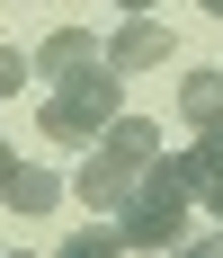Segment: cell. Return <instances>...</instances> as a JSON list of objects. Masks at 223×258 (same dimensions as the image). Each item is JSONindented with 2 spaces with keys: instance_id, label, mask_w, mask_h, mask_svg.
<instances>
[{
  "instance_id": "cell-1",
  "label": "cell",
  "mask_w": 223,
  "mask_h": 258,
  "mask_svg": "<svg viewBox=\"0 0 223 258\" xmlns=\"http://www.w3.org/2000/svg\"><path fill=\"white\" fill-rule=\"evenodd\" d=\"M188 205H197V187H188V160H179V152H161V160L143 169V187H134V205L116 214L125 249H143V258L179 249V240H188Z\"/></svg>"
},
{
  "instance_id": "cell-2",
  "label": "cell",
  "mask_w": 223,
  "mask_h": 258,
  "mask_svg": "<svg viewBox=\"0 0 223 258\" xmlns=\"http://www.w3.org/2000/svg\"><path fill=\"white\" fill-rule=\"evenodd\" d=\"M116 62H90V72H72V80H54V98L36 107V125L54 134V143H107V125H116L125 107H116Z\"/></svg>"
},
{
  "instance_id": "cell-3",
  "label": "cell",
  "mask_w": 223,
  "mask_h": 258,
  "mask_svg": "<svg viewBox=\"0 0 223 258\" xmlns=\"http://www.w3.org/2000/svg\"><path fill=\"white\" fill-rule=\"evenodd\" d=\"M134 187H143V160H116V152H99V143H90V169H80V205L99 214V223H116L125 205H134Z\"/></svg>"
},
{
  "instance_id": "cell-4",
  "label": "cell",
  "mask_w": 223,
  "mask_h": 258,
  "mask_svg": "<svg viewBox=\"0 0 223 258\" xmlns=\"http://www.w3.org/2000/svg\"><path fill=\"white\" fill-rule=\"evenodd\" d=\"M170 45L179 36L161 18H125L116 36H107V62H116V72H152V62H170Z\"/></svg>"
},
{
  "instance_id": "cell-5",
  "label": "cell",
  "mask_w": 223,
  "mask_h": 258,
  "mask_svg": "<svg viewBox=\"0 0 223 258\" xmlns=\"http://www.w3.org/2000/svg\"><path fill=\"white\" fill-rule=\"evenodd\" d=\"M90 62H107V45H90L80 27H54L45 45H36V72L45 80H72V72H90Z\"/></svg>"
},
{
  "instance_id": "cell-6",
  "label": "cell",
  "mask_w": 223,
  "mask_h": 258,
  "mask_svg": "<svg viewBox=\"0 0 223 258\" xmlns=\"http://www.w3.org/2000/svg\"><path fill=\"white\" fill-rule=\"evenodd\" d=\"M179 116H188L197 134H205V125H223V72H214V62L179 80Z\"/></svg>"
},
{
  "instance_id": "cell-7",
  "label": "cell",
  "mask_w": 223,
  "mask_h": 258,
  "mask_svg": "<svg viewBox=\"0 0 223 258\" xmlns=\"http://www.w3.org/2000/svg\"><path fill=\"white\" fill-rule=\"evenodd\" d=\"M54 196H63V178H54V169H27V160H18V178L0 187L9 214H54Z\"/></svg>"
},
{
  "instance_id": "cell-8",
  "label": "cell",
  "mask_w": 223,
  "mask_h": 258,
  "mask_svg": "<svg viewBox=\"0 0 223 258\" xmlns=\"http://www.w3.org/2000/svg\"><path fill=\"white\" fill-rule=\"evenodd\" d=\"M99 152H116V160H143V169H152V160H161V125H143V116H116Z\"/></svg>"
},
{
  "instance_id": "cell-9",
  "label": "cell",
  "mask_w": 223,
  "mask_h": 258,
  "mask_svg": "<svg viewBox=\"0 0 223 258\" xmlns=\"http://www.w3.org/2000/svg\"><path fill=\"white\" fill-rule=\"evenodd\" d=\"M179 160H188V187H197V178H223V125H205Z\"/></svg>"
},
{
  "instance_id": "cell-10",
  "label": "cell",
  "mask_w": 223,
  "mask_h": 258,
  "mask_svg": "<svg viewBox=\"0 0 223 258\" xmlns=\"http://www.w3.org/2000/svg\"><path fill=\"white\" fill-rule=\"evenodd\" d=\"M125 249V232H116V223H90V232H72V240H63V258H116Z\"/></svg>"
},
{
  "instance_id": "cell-11",
  "label": "cell",
  "mask_w": 223,
  "mask_h": 258,
  "mask_svg": "<svg viewBox=\"0 0 223 258\" xmlns=\"http://www.w3.org/2000/svg\"><path fill=\"white\" fill-rule=\"evenodd\" d=\"M27 80H36V53H18V45H0V98H18Z\"/></svg>"
},
{
  "instance_id": "cell-12",
  "label": "cell",
  "mask_w": 223,
  "mask_h": 258,
  "mask_svg": "<svg viewBox=\"0 0 223 258\" xmlns=\"http://www.w3.org/2000/svg\"><path fill=\"white\" fill-rule=\"evenodd\" d=\"M170 258H223V232H188V240H179Z\"/></svg>"
},
{
  "instance_id": "cell-13",
  "label": "cell",
  "mask_w": 223,
  "mask_h": 258,
  "mask_svg": "<svg viewBox=\"0 0 223 258\" xmlns=\"http://www.w3.org/2000/svg\"><path fill=\"white\" fill-rule=\"evenodd\" d=\"M197 205H205V214L223 223V178H197Z\"/></svg>"
},
{
  "instance_id": "cell-14",
  "label": "cell",
  "mask_w": 223,
  "mask_h": 258,
  "mask_svg": "<svg viewBox=\"0 0 223 258\" xmlns=\"http://www.w3.org/2000/svg\"><path fill=\"white\" fill-rule=\"evenodd\" d=\"M9 178H18V152H9V143H0V187H9Z\"/></svg>"
},
{
  "instance_id": "cell-15",
  "label": "cell",
  "mask_w": 223,
  "mask_h": 258,
  "mask_svg": "<svg viewBox=\"0 0 223 258\" xmlns=\"http://www.w3.org/2000/svg\"><path fill=\"white\" fill-rule=\"evenodd\" d=\"M116 9H125V18H152V9H161V0H116Z\"/></svg>"
},
{
  "instance_id": "cell-16",
  "label": "cell",
  "mask_w": 223,
  "mask_h": 258,
  "mask_svg": "<svg viewBox=\"0 0 223 258\" xmlns=\"http://www.w3.org/2000/svg\"><path fill=\"white\" fill-rule=\"evenodd\" d=\"M205 9H214V18H223V0H205Z\"/></svg>"
},
{
  "instance_id": "cell-17",
  "label": "cell",
  "mask_w": 223,
  "mask_h": 258,
  "mask_svg": "<svg viewBox=\"0 0 223 258\" xmlns=\"http://www.w3.org/2000/svg\"><path fill=\"white\" fill-rule=\"evenodd\" d=\"M9 258H27V249H9Z\"/></svg>"
}]
</instances>
